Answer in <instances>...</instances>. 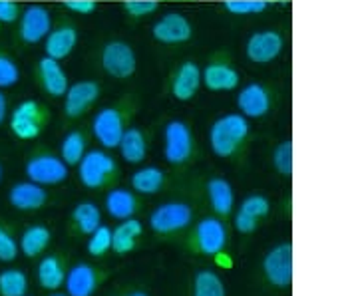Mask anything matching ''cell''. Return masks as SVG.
I'll use <instances>...</instances> for the list:
<instances>
[{"label": "cell", "mask_w": 358, "mask_h": 296, "mask_svg": "<svg viewBox=\"0 0 358 296\" xmlns=\"http://www.w3.org/2000/svg\"><path fill=\"white\" fill-rule=\"evenodd\" d=\"M247 138L249 119L241 114H225L209 128V147L221 159H229L237 154Z\"/></svg>", "instance_id": "6da1fadb"}, {"label": "cell", "mask_w": 358, "mask_h": 296, "mask_svg": "<svg viewBox=\"0 0 358 296\" xmlns=\"http://www.w3.org/2000/svg\"><path fill=\"white\" fill-rule=\"evenodd\" d=\"M50 121V112L38 100H24L20 102L10 114L8 126L16 140L20 142H34L44 133Z\"/></svg>", "instance_id": "7a4b0ae2"}, {"label": "cell", "mask_w": 358, "mask_h": 296, "mask_svg": "<svg viewBox=\"0 0 358 296\" xmlns=\"http://www.w3.org/2000/svg\"><path fill=\"white\" fill-rule=\"evenodd\" d=\"M117 175V163L106 149H90L78 163V177L86 189H103Z\"/></svg>", "instance_id": "3957f363"}, {"label": "cell", "mask_w": 358, "mask_h": 296, "mask_svg": "<svg viewBox=\"0 0 358 296\" xmlns=\"http://www.w3.org/2000/svg\"><path fill=\"white\" fill-rule=\"evenodd\" d=\"M227 227L221 217H203L199 223H195L189 235V245L203 257H217L227 246Z\"/></svg>", "instance_id": "277c9868"}, {"label": "cell", "mask_w": 358, "mask_h": 296, "mask_svg": "<svg viewBox=\"0 0 358 296\" xmlns=\"http://www.w3.org/2000/svg\"><path fill=\"white\" fill-rule=\"evenodd\" d=\"M24 173L28 181H34L42 187H54L70 177V168L62 161L60 155L38 151L26 159Z\"/></svg>", "instance_id": "5b68a950"}, {"label": "cell", "mask_w": 358, "mask_h": 296, "mask_svg": "<svg viewBox=\"0 0 358 296\" xmlns=\"http://www.w3.org/2000/svg\"><path fill=\"white\" fill-rule=\"evenodd\" d=\"M150 229L155 235H173L189 229L193 223V209L183 201H169L157 205L150 213Z\"/></svg>", "instance_id": "8992f818"}, {"label": "cell", "mask_w": 358, "mask_h": 296, "mask_svg": "<svg viewBox=\"0 0 358 296\" xmlns=\"http://www.w3.org/2000/svg\"><path fill=\"white\" fill-rule=\"evenodd\" d=\"M103 72L114 80H129L138 70V56L131 44L124 40H110L103 44L100 56Z\"/></svg>", "instance_id": "52a82bcc"}, {"label": "cell", "mask_w": 358, "mask_h": 296, "mask_svg": "<svg viewBox=\"0 0 358 296\" xmlns=\"http://www.w3.org/2000/svg\"><path fill=\"white\" fill-rule=\"evenodd\" d=\"M193 155L192 128L181 121L171 119L164 128V157L169 165H183Z\"/></svg>", "instance_id": "ba28073f"}, {"label": "cell", "mask_w": 358, "mask_h": 296, "mask_svg": "<svg viewBox=\"0 0 358 296\" xmlns=\"http://www.w3.org/2000/svg\"><path fill=\"white\" fill-rule=\"evenodd\" d=\"M265 281L275 288H289L293 284V243L273 246L263 258Z\"/></svg>", "instance_id": "9c48e42d"}, {"label": "cell", "mask_w": 358, "mask_h": 296, "mask_svg": "<svg viewBox=\"0 0 358 296\" xmlns=\"http://www.w3.org/2000/svg\"><path fill=\"white\" fill-rule=\"evenodd\" d=\"M110 276L96 265L90 262H76L66 272L64 288L68 296H94L102 283Z\"/></svg>", "instance_id": "30bf717a"}, {"label": "cell", "mask_w": 358, "mask_h": 296, "mask_svg": "<svg viewBox=\"0 0 358 296\" xmlns=\"http://www.w3.org/2000/svg\"><path fill=\"white\" fill-rule=\"evenodd\" d=\"M124 114L114 105L102 108L92 119V133L103 149H115L124 135Z\"/></svg>", "instance_id": "8fae6325"}, {"label": "cell", "mask_w": 358, "mask_h": 296, "mask_svg": "<svg viewBox=\"0 0 358 296\" xmlns=\"http://www.w3.org/2000/svg\"><path fill=\"white\" fill-rule=\"evenodd\" d=\"M52 30L50 10L42 4H28L18 18V36L24 44H40Z\"/></svg>", "instance_id": "7c38bea8"}, {"label": "cell", "mask_w": 358, "mask_h": 296, "mask_svg": "<svg viewBox=\"0 0 358 296\" xmlns=\"http://www.w3.org/2000/svg\"><path fill=\"white\" fill-rule=\"evenodd\" d=\"M282 48H285V40L277 30H259V32H253L247 40L245 56L253 64L265 66L277 60L281 56Z\"/></svg>", "instance_id": "4fadbf2b"}, {"label": "cell", "mask_w": 358, "mask_h": 296, "mask_svg": "<svg viewBox=\"0 0 358 296\" xmlns=\"http://www.w3.org/2000/svg\"><path fill=\"white\" fill-rule=\"evenodd\" d=\"M152 36L159 44H185L193 38V26L181 13H166L152 26Z\"/></svg>", "instance_id": "5bb4252c"}, {"label": "cell", "mask_w": 358, "mask_h": 296, "mask_svg": "<svg viewBox=\"0 0 358 296\" xmlns=\"http://www.w3.org/2000/svg\"><path fill=\"white\" fill-rule=\"evenodd\" d=\"M100 84L94 80H80L70 84L64 94V114L70 119L82 117L94 103L100 100Z\"/></svg>", "instance_id": "9a60e30c"}, {"label": "cell", "mask_w": 358, "mask_h": 296, "mask_svg": "<svg viewBox=\"0 0 358 296\" xmlns=\"http://www.w3.org/2000/svg\"><path fill=\"white\" fill-rule=\"evenodd\" d=\"M50 195L46 191V187H42L34 181H18L14 183L8 191V203L16 211L22 213H34L48 205Z\"/></svg>", "instance_id": "2e32d148"}, {"label": "cell", "mask_w": 358, "mask_h": 296, "mask_svg": "<svg viewBox=\"0 0 358 296\" xmlns=\"http://www.w3.org/2000/svg\"><path fill=\"white\" fill-rule=\"evenodd\" d=\"M68 257L64 253H50L42 257L36 265V281L38 286L46 293H56L64 286L66 272H68Z\"/></svg>", "instance_id": "e0dca14e"}, {"label": "cell", "mask_w": 358, "mask_h": 296, "mask_svg": "<svg viewBox=\"0 0 358 296\" xmlns=\"http://www.w3.org/2000/svg\"><path fill=\"white\" fill-rule=\"evenodd\" d=\"M237 110L247 119L265 117L271 110V94L263 84L251 82L237 94Z\"/></svg>", "instance_id": "ac0fdd59"}, {"label": "cell", "mask_w": 358, "mask_h": 296, "mask_svg": "<svg viewBox=\"0 0 358 296\" xmlns=\"http://www.w3.org/2000/svg\"><path fill=\"white\" fill-rule=\"evenodd\" d=\"M201 86V68L193 60H187L179 66L171 77V96L178 102H192Z\"/></svg>", "instance_id": "d6986e66"}, {"label": "cell", "mask_w": 358, "mask_h": 296, "mask_svg": "<svg viewBox=\"0 0 358 296\" xmlns=\"http://www.w3.org/2000/svg\"><path fill=\"white\" fill-rule=\"evenodd\" d=\"M38 82L40 88L46 91L50 98H64L66 90L70 86L68 74L62 64L54 58L42 56L38 60Z\"/></svg>", "instance_id": "ffe728a7"}, {"label": "cell", "mask_w": 358, "mask_h": 296, "mask_svg": "<svg viewBox=\"0 0 358 296\" xmlns=\"http://www.w3.org/2000/svg\"><path fill=\"white\" fill-rule=\"evenodd\" d=\"M201 84L209 91H233L239 88L241 76L233 66L225 62H211L201 70Z\"/></svg>", "instance_id": "44dd1931"}, {"label": "cell", "mask_w": 358, "mask_h": 296, "mask_svg": "<svg viewBox=\"0 0 358 296\" xmlns=\"http://www.w3.org/2000/svg\"><path fill=\"white\" fill-rule=\"evenodd\" d=\"M78 44V30L74 26L62 24L52 28L48 36L44 38V56L54 58L58 62H62L68 58Z\"/></svg>", "instance_id": "7402d4cb"}, {"label": "cell", "mask_w": 358, "mask_h": 296, "mask_svg": "<svg viewBox=\"0 0 358 296\" xmlns=\"http://www.w3.org/2000/svg\"><path fill=\"white\" fill-rule=\"evenodd\" d=\"M103 207H106V211H108V215L112 219L126 221L136 217V213L140 211V201H138V195L134 193L131 189L112 187L106 195Z\"/></svg>", "instance_id": "603a6c76"}, {"label": "cell", "mask_w": 358, "mask_h": 296, "mask_svg": "<svg viewBox=\"0 0 358 296\" xmlns=\"http://www.w3.org/2000/svg\"><path fill=\"white\" fill-rule=\"evenodd\" d=\"M205 193L209 207L217 217H229L235 207V191L233 185L225 177H211L205 185Z\"/></svg>", "instance_id": "cb8c5ba5"}, {"label": "cell", "mask_w": 358, "mask_h": 296, "mask_svg": "<svg viewBox=\"0 0 358 296\" xmlns=\"http://www.w3.org/2000/svg\"><path fill=\"white\" fill-rule=\"evenodd\" d=\"M141 235H143V225L140 219L131 217L122 221L115 229H112V251L117 257L129 255L131 251L138 249Z\"/></svg>", "instance_id": "d4e9b609"}, {"label": "cell", "mask_w": 358, "mask_h": 296, "mask_svg": "<svg viewBox=\"0 0 358 296\" xmlns=\"http://www.w3.org/2000/svg\"><path fill=\"white\" fill-rule=\"evenodd\" d=\"M52 243V231L46 225H30L26 227L22 235L18 237V246H20V255H24L28 260L38 258L42 253H46V249Z\"/></svg>", "instance_id": "484cf974"}, {"label": "cell", "mask_w": 358, "mask_h": 296, "mask_svg": "<svg viewBox=\"0 0 358 296\" xmlns=\"http://www.w3.org/2000/svg\"><path fill=\"white\" fill-rule=\"evenodd\" d=\"M122 159L129 165H140L148 157V140L140 128H126L124 135L117 143Z\"/></svg>", "instance_id": "4316f807"}, {"label": "cell", "mask_w": 358, "mask_h": 296, "mask_svg": "<svg viewBox=\"0 0 358 296\" xmlns=\"http://www.w3.org/2000/svg\"><path fill=\"white\" fill-rule=\"evenodd\" d=\"M129 185H131V191L138 195L159 193L166 185V171L155 165H143L131 173Z\"/></svg>", "instance_id": "83f0119b"}, {"label": "cell", "mask_w": 358, "mask_h": 296, "mask_svg": "<svg viewBox=\"0 0 358 296\" xmlns=\"http://www.w3.org/2000/svg\"><path fill=\"white\" fill-rule=\"evenodd\" d=\"M70 223L80 235L88 237L102 225V211L100 207L92 201H82L78 203L72 213H70Z\"/></svg>", "instance_id": "f1b7e54d"}, {"label": "cell", "mask_w": 358, "mask_h": 296, "mask_svg": "<svg viewBox=\"0 0 358 296\" xmlns=\"http://www.w3.org/2000/svg\"><path fill=\"white\" fill-rule=\"evenodd\" d=\"M192 296H227V288L217 272L201 269L193 274Z\"/></svg>", "instance_id": "f546056e"}, {"label": "cell", "mask_w": 358, "mask_h": 296, "mask_svg": "<svg viewBox=\"0 0 358 296\" xmlns=\"http://www.w3.org/2000/svg\"><path fill=\"white\" fill-rule=\"evenodd\" d=\"M86 138L82 131H68L64 140L60 143V157L68 168H78V163L82 161V157L86 154Z\"/></svg>", "instance_id": "4dcf8cb0"}, {"label": "cell", "mask_w": 358, "mask_h": 296, "mask_svg": "<svg viewBox=\"0 0 358 296\" xmlns=\"http://www.w3.org/2000/svg\"><path fill=\"white\" fill-rule=\"evenodd\" d=\"M28 288H30V281L22 269L0 271V296H26Z\"/></svg>", "instance_id": "1f68e13d"}, {"label": "cell", "mask_w": 358, "mask_h": 296, "mask_svg": "<svg viewBox=\"0 0 358 296\" xmlns=\"http://www.w3.org/2000/svg\"><path fill=\"white\" fill-rule=\"evenodd\" d=\"M20 255V246H18V237L14 235V229L0 221V262L8 265V262H14Z\"/></svg>", "instance_id": "d6a6232c"}, {"label": "cell", "mask_w": 358, "mask_h": 296, "mask_svg": "<svg viewBox=\"0 0 358 296\" xmlns=\"http://www.w3.org/2000/svg\"><path fill=\"white\" fill-rule=\"evenodd\" d=\"M86 251L90 257L94 258H102L103 255H108L112 251V229L106 225H100L92 235H88Z\"/></svg>", "instance_id": "836d02e7"}, {"label": "cell", "mask_w": 358, "mask_h": 296, "mask_svg": "<svg viewBox=\"0 0 358 296\" xmlns=\"http://www.w3.org/2000/svg\"><path fill=\"white\" fill-rule=\"evenodd\" d=\"M237 211H241V213L249 215V217H253V219L261 221V219H265L268 213H271V201H268L265 195L253 193V195H249V197H245Z\"/></svg>", "instance_id": "e575fe53"}, {"label": "cell", "mask_w": 358, "mask_h": 296, "mask_svg": "<svg viewBox=\"0 0 358 296\" xmlns=\"http://www.w3.org/2000/svg\"><path fill=\"white\" fill-rule=\"evenodd\" d=\"M223 8L233 16L261 14L268 8L267 0H223Z\"/></svg>", "instance_id": "d590c367"}, {"label": "cell", "mask_w": 358, "mask_h": 296, "mask_svg": "<svg viewBox=\"0 0 358 296\" xmlns=\"http://www.w3.org/2000/svg\"><path fill=\"white\" fill-rule=\"evenodd\" d=\"M273 168L277 169V173H281L285 177H291L293 173V142L287 140L281 142L275 151H273Z\"/></svg>", "instance_id": "8d00e7d4"}, {"label": "cell", "mask_w": 358, "mask_h": 296, "mask_svg": "<svg viewBox=\"0 0 358 296\" xmlns=\"http://www.w3.org/2000/svg\"><path fill=\"white\" fill-rule=\"evenodd\" d=\"M20 82V68L13 56L0 52V90L14 88Z\"/></svg>", "instance_id": "74e56055"}, {"label": "cell", "mask_w": 358, "mask_h": 296, "mask_svg": "<svg viewBox=\"0 0 358 296\" xmlns=\"http://www.w3.org/2000/svg\"><path fill=\"white\" fill-rule=\"evenodd\" d=\"M122 8L131 18H145L150 14L157 13L159 0H124Z\"/></svg>", "instance_id": "f35d334b"}, {"label": "cell", "mask_w": 358, "mask_h": 296, "mask_svg": "<svg viewBox=\"0 0 358 296\" xmlns=\"http://www.w3.org/2000/svg\"><path fill=\"white\" fill-rule=\"evenodd\" d=\"M20 4L16 0H0V24H14L20 18Z\"/></svg>", "instance_id": "ab89813d"}, {"label": "cell", "mask_w": 358, "mask_h": 296, "mask_svg": "<svg viewBox=\"0 0 358 296\" xmlns=\"http://www.w3.org/2000/svg\"><path fill=\"white\" fill-rule=\"evenodd\" d=\"M66 10L80 14V16H90L98 10V0H64L62 2Z\"/></svg>", "instance_id": "60d3db41"}, {"label": "cell", "mask_w": 358, "mask_h": 296, "mask_svg": "<svg viewBox=\"0 0 358 296\" xmlns=\"http://www.w3.org/2000/svg\"><path fill=\"white\" fill-rule=\"evenodd\" d=\"M233 227H235V231L241 232V235H251V232L257 231L259 221L249 217V215H245L241 211H237L235 213V219H233Z\"/></svg>", "instance_id": "b9f144b4"}, {"label": "cell", "mask_w": 358, "mask_h": 296, "mask_svg": "<svg viewBox=\"0 0 358 296\" xmlns=\"http://www.w3.org/2000/svg\"><path fill=\"white\" fill-rule=\"evenodd\" d=\"M6 116H8V100H6L4 91L0 90V126L4 124Z\"/></svg>", "instance_id": "7bdbcfd3"}, {"label": "cell", "mask_w": 358, "mask_h": 296, "mask_svg": "<svg viewBox=\"0 0 358 296\" xmlns=\"http://www.w3.org/2000/svg\"><path fill=\"white\" fill-rule=\"evenodd\" d=\"M120 296H150L145 290H131V293H126V295H120Z\"/></svg>", "instance_id": "ee69618b"}, {"label": "cell", "mask_w": 358, "mask_h": 296, "mask_svg": "<svg viewBox=\"0 0 358 296\" xmlns=\"http://www.w3.org/2000/svg\"><path fill=\"white\" fill-rule=\"evenodd\" d=\"M2 179H4V165L0 163V183H2Z\"/></svg>", "instance_id": "f6af8a7d"}, {"label": "cell", "mask_w": 358, "mask_h": 296, "mask_svg": "<svg viewBox=\"0 0 358 296\" xmlns=\"http://www.w3.org/2000/svg\"><path fill=\"white\" fill-rule=\"evenodd\" d=\"M48 296H68L66 293H60V290H56V293H50Z\"/></svg>", "instance_id": "bcb514c9"}, {"label": "cell", "mask_w": 358, "mask_h": 296, "mask_svg": "<svg viewBox=\"0 0 358 296\" xmlns=\"http://www.w3.org/2000/svg\"><path fill=\"white\" fill-rule=\"evenodd\" d=\"M267 2H289V0H267Z\"/></svg>", "instance_id": "7dc6e473"}, {"label": "cell", "mask_w": 358, "mask_h": 296, "mask_svg": "<svg viewBox=\"0 0 358 296\" xmlns=\"http://www.w3.org/2000/svg\"><path fill=\"white\" fill-rule=\"evenodd\" d=\"M173 2H193V0H173Z\"/></svg>", "instance_id": "c3c4849f"}, {"label": "cell", "mask_w": 358, "mask_h": 296, "mask_svg": "<svg viewBox=\"0 0 358 296\" xmlns=\"http://www.w3.org/2000/svg\"><path fill=\"white\" fill-rule=\"evenodd\" d=\"M26 296H28V295H26Z\"/></svg>", "instance_id": "681fc988"}]
</instances>
